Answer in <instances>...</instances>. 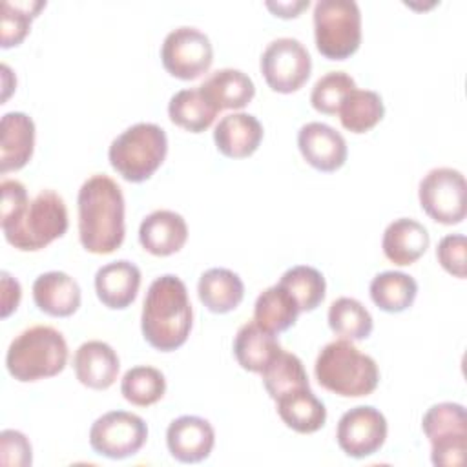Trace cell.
I'll return each mask as SVG.
<instances>
[{
    "mask_svg": "<svg viewBox=\"0 0 467 467\" xmlns=\"http://www.w3.org/2000/svg\"><path fill=\"white\" fill-rule=\"evenodd\" d=\"M0 171L22 170L33 157L35 122L22 111H9L0 120Z\"/></svg>",
    "mask_w": 467,
    "mask_h": 467,
    "instance_id": "cell-20",
    "label": "cell"
},
{
    "mask_svg": "<svg viewBox=\"0 0 467 467\" xmlns=\"http://www.w3.org/2000/svg\"><path fill=\"white\" fill-rule=\"evenodd\" d=\"M421 210L440 224H460L467 213V184L460 170L440 166L423 175L418 186Z\"/></svg>",
    "mask_w": 467,
    "mask_h": 467,
    "instance_id": "cell-9",
    "label": "cell"
},
{
    "mask_svg": "<svg viewBox=\"0 0 467 467\" xmlns=\"http://www.w3.org/2000/svg\"><path fill=\"white\" fill-rule=\"evenodd\" d=\"M67 208L53 190H40L11 219L0 221L5 241L20 252H38L67 232Z\"/></svg>",
    "mask_w": 467,
    "mask_h": 467,
    "instance_id": "cell-5",
    "label": "cell"
},
{
    "mask_svg": "<svg viewBox=\"0 0 467 467\" xmlns=\"http://www.w3.org/2000/svg\"><path fill=\"white\" fill-rule=\"evenodd\" d=\"M188 239L184 217L171 210H155L148 213L139 226V241L146 252L157 257L177 254Z\"/></svg>",
    "mask_w": 467,
    "mask_h": 467,
    "instance_id": "cell-17",
    "label": "cell"
},
{
    "mask_svg": "<svg viewBox=\"0 0 467 467\" xmlns=\"http://www.w3.org/2000/svg\"><path fill=\"white\" fill-rule=\"evenodd\" d=\"M42 7H46V2H4L0 46L7 49L22 44L31 29V20L38 15Z\"/></svg>",
    "mask_w": 467,
    "mask_h": 467,
    "instance_id": "cell-35",
    "label": "cell"
},
{
    "mask_svg": "<svg viewBox=\"0 0 467 467\" xmlns=\"http://www.w3.org/2000/svg\"><path fill=\"white\" fill-rule=\"evenodd\" d=\"M67 343L57 328L33 325L9 343L5 354L7 372L20 383L53 378L66 368Z\"/></svg>",
    "mask_w": 467,
    "mask_h": 467,
    "instance_id": "cell-4",
    "label": "cell"
},
{
    "mask_svg": "<svg viewBox=\"0 0 467 467\" xmlns=\"http://www.w3.org/2000/svg\"><path fill=\"white\" fill-rule=\"evenodd\" d=\"M140 288V270L126 259L111 261L95 274V292L99 301L111 310L128 308Z\"/></svg>",
    "mask_w": 467,
    "mask_h": 467,
    "instance_id": "cell-18",
    "label": "cell"
},
{
    "mask_svg": "<svg viewBox=\"0 0 467 467\" xmlns=\"http://www.w3.org/2000/svg\"><path fill=\"white\" fill-rule=\"evenodd\" d=\"M148 440L146 421L128 410H111L97 418L89 429L91 449L106 458L122 460L137 454Z\"/></svg>",
    "mask_w": 467,
    "mask_h": 467,
    "instance_id": "cell-11",
    "label": "cell"
},
{
    "mask_svg": "<svg viewBox=\"0 0 467 467\" xmlns=\"http://www.w3.org/2000/svg\"><path fill=\"white\" fill-rule=\"evenodd\" d=\"M22 299V286L20 283L9 274L2 272V317H9Z\"/></svg>",
    "mask_w": 467,
    "mask_h": 467,
    "instance_id": "cell-39",
    "label": "cell"
},
{
    "mask_svg": "<svg viewBox=\"0 0 467 467\" xmlns=\"http://www.w3.org/2000/svg\"><path fill=\"white\" fill-rule=\"evenodd\" d=\"M263 124L257 117L237 111L224 115L213 128V142L228 159H246L263 140Z\"/></svg>",
    "mask_w": 467,
    "mask_h": 467,
    "instance_id": "cell-19",
    "label": "cell"
},
{
    "mask_svg": "<svg viewBox=\"0 0 467 467\" xmlns=\"http://www.w3.org/2000/svg\"><path fill=\"white\" fill-rule=\"evenodd\" d=\"M310 5L308 0H301V2H266V7L275 15V16H281V18H296L299 16V13L303 9H306Z\"/></svg>",
    "mask_w": 467,
    "mask_h": 467,
    "instance_id": "cell-40",
    "label": "cell"
},
{
    "mask_svg": "<svg viewBox=\"0 0 467 467\" xmlns=\"http://www.w3.org/2000/svg\"><path fill=\"white\" fill-rule=\"evenodd\" d=\"M429 243V232L421 223L410 217H400L385 228L381 248L390 263L407 266L416 263L427 252Z\"/></svg>",
    "mask_w": 467,
    "mask_h": 467,
    "instance_id": "cell-22",
    "label": "cell"
},
{
    "mask_svg": "<svg viewBox=\"0 0 467 467\" xmlns=\"http://www.w3.org/2000/svg\"><path fill=\"white\" fill-rule=\"evenodd\" d=\"M166 445L177 462L199 463L210 456L215 445V431L208 420L184 414L168 425Z\"/></svg>",
    "mask_w": 467,
    "mask_h": 467,
    "instance_id": "cell-14",
    "label": "cell"
},
{
    "mask_svg": "<svg viewBox=\"0 0 467 467\" xmlns=\"http://www.w3.org/2000/svg\"><path fill=\"white\" fill-rule=\"evenodd\" d=\"M261 376L263 385L274 401L286 392L310 387L303 361L296 354L283 348L270 359V363L263 368Z\"/></svg>",
    "mask_w": 467,
    "mask_h": 467,
    "instance_id": "cell-31",
    "label": "cell"
},
{
    "mask_svg": "<svg viewBox=\"0 0 467 467\" xmlns=\"http://www.w3.org/2000/svg\"><path fill=\"white\" fill-rule=\"evenodd\" d=\"M385 115V106L379 93L372 89L354 88L341 102L337 117L341 126L350 133L370 131Z\"/></svg>",
    "mask_w": 467,
    "mask_h": 467,
    "instance_id": "cell-30",
    "label": "cell"
},
{
    "mask_svg": "<svg viewBox=\"0 0 467 467\" xmlns=\"http://www.w3.org/2000/svg\"><path fill=\"white\" fill-rule=\"evenodd\" d=\"M317 383L341 398H361L376 390L379 368L374 358L363 354L348 339L327 343L314 363Z\"/></svg>",
    "mask_w": 467,
    "mask_h": 467,
    "instance_id": "cell-3",
    "label": "cell"
},
{
    "mask_svg": "<svg viewBox=\"0 0 467 467\" xmlns=\"http://www.w3.org/2000/svg\"><path fill=\"white\" fill-rule=\"evenodd\" d=\"M197 294L210 312L228 314L241 305L244 285L243 279L228 268H210L201 275Z\"/></svg>",
    "mask_w": 467,
    "mask_h": 467,
    "instance_id": "cell-25",
    "label": "cell"
},
{
    "mask_svg": "<svg viewBox=\"0 0 467 467\" xmlns=\"http://www.w3.org/2000/svg\"><path fill=\"white\" fill-rule=\"evenodd\" d=\"M314 38L328 60L352 57L361 44V11L354 0H319L314 5Z\"/></svg>",
    "mask_w": 467,
    "mask_h": 467,
    "instance_id": "cell-7",
    "label": "cell"
},
{
    "mask_svg": "<svg viewBox=\"0 0 467 467\" xmlns=\"http://www.w3.org/2000/svg\"><path fill=\"white\" fill-rule=\"evenodd\" d=\"M193 308L181 277L164 274L151 281L140 314L144 339L161 352L182 347L192 332Z\"/></svg>",
    "mask_w": 467,
    "mask_h": 467,
    "instance_id": "cell-2",
    "label": "cell"
},
{
    "mask_svg": "<svg viewBox=\"0 0 467 467\" xmlns=\"http://www.w3.org/2000/svg\"><path fill=\"white\" fill-rule=\"evenodd\" d=\"M328 327L341 339H367L374 328L370 312L354 297H337L328 308Z\"/></svg>",
    "mask_w": 467,
    "mask_h": 467,
    "instance_id": "cell-32",
    "label": "cell"
},
{
    "mask_svg": "<svg viewBox=\"0 0 467 467\" xmlns=\"http://www.w3.org/2000/svg\"><path fill=\"white\" fill-rule=\"evenodd\" d=\"M199 89L208 97V100L221 109H243L248 106L255 95V86L252 78L234 67H223L210 73Z\"/></svg>",
    "mask_w": 467,
    "mask_h": 467,
    "instance_id": "cell-23",
    "label": "cell"
},
{
    "mask_svg": "<svg viewBox=\"0 0 467 467\" xmlns=\"http://www.w3.org/2000/svg\"><path fill=\"white\" fill-rule=\"evenodd\" d=\"M78 239L86 252L106 255L120 248L126 234L124 195L104 173L86 179L78 190Z\"/></svg>",
    "mask_w": 467,
    "mask_h": 467,
    "instance_id": "cell-1",
    "label": "cell"
},
{
    "mask_svg": "<svg viewBox=\"0 0 467 467\" xmlns=\"http://www.w3.org/2000/svg\"><path fill=\"white\" fill-rule=\"evenodd\" d=\"M124 400L135 407H150L166 392L164 374L150 365H137L126 370L120 381Z\"/></svg>",
    "mask_w": 467,
    "mask_h": 467,
    "instance_id": "cell-34",
    "label": "cell"
},
{
    "mask_svg": "<svg viewBox=\"0 0 467 467\" xmlns=\"http://www.w3.org/2000/svg\"><path fill=\"white\" fill-rule=\"evenodd\" d=\"M33 462V449L26 434L5 429L0 432V463L4 467H29Z\"/></svg>",
    "mask_w": 467,
    "mask_h": 467,
    "instance_id": "cell-38",
    "label": "cell"
},
{
    "mask_svg": "<svg viewBox=\"0 0 467 467\" xmlns=\"http://www.w3.org/2000/svg\"><path fill=\"white\" fill-rule=\"evenodd\" d=\"M77 379L93 390L109 389L119 376L120 361L111 345L100 339L82 343L73 356Z\"/></svg>",
    "mask_w": 467,
    "mask_h": 467,
    "instance_id": "cell-16",
    "label": "cell"
},
{
    "mask_svg": "<svg viewBox=\"0 0 467 467\" xmlns=\"http://www.w3.org/2000/svg\"><path fill=\"white\" fill-rule=\"evenodd\" d=\"M259 66L268 88L288 95L303 88L308 80L312 58L297 38L281 36L265 47Z\"/></svg>",
    "mask_w": 467,
    "mask_h": 467,
    "instance_id": "cell-10",
    "label": "cell"
},
{
    "mask_svg": "<svg viewBox=\"0 0 467 467\" xmlns=\"http://www.w3.org/2000/svg\"><path fill=\"white\" fill-rule=\"evenodd\" d=\"M421 429L431 441V460L436 467H458L467 452V412L452 401L427 409Z\"/></svg>",
    "mask_w": 467,
    "mask_h": 467,
    "instance_id": "cell-8",
    "label": "cell"
},
{
    "mask_svg": "<svg viewBox=\"0 0 467 467\" xmlns=\"http://www.w3.org/2000/svg\"><path fill=\"white\" fill-rule=\"evenodd\" d=\"M277 414L283 423L299 432L312 434L323 429L327 421V409L321 400L310 390V387L296 389L275 400Z\"/></svg>",
    "mask_w": 467,
    "mask_h": 467,
    "instance_id": "cell-24",
    "label": "cell"
},
{
    "mask_svg": "<svg viewBox=\"0 0 467 467\" xmlns=\"http://www.w3.org/2000/svg\"><path fill=\"white\" fill-rule=\"evenodd\" d=\"M372 303L389 314H400L412 306L416 294H418V283L412 275L398 270H385L370 281L368 286Z\"/></svg>",
    "mask_w": 467,
    "mask_h": 467,
    "instance_id": "cell-29",
    "label": "cell"
},
{
    "mask_svg": "<svg viewBox=\"0 0 467 467\" xmlns=\"http://www.w3.org/2000/svg\"><path fill=\"white\" fill-rule=\"evenodd\" d=\"M80 286L66 272L40 274L33 283V301L40 312L53 317L73 316L80 306Z\"/></svg>",
    "mask_w": 467,
    "mask_h": 467,
    "instance_id": "cell-21",
    "label": "cell"
},
{
    "mask_svg": "<svg viewBox=\"0 0 467 467\" xmlns=\"http://www.w3.org/2000/svg\"><path fill=\"white\" fill-rule=\"evenodd\" d=\"M297 148L312 168L325 173L339 170L348 155L343 135L325 122L301 126L297 131Z\"/></svg>",
    "mask_w": 467,
    "mask_h": 467,
    "instance_id": "cell-15",
    "label": "cell"
},
{
    "mask_svg": "<svg viewBox=\"0 0 467 467\" xmlns=\"http://www.w3.org/2000/svg\"><path fill=\"white\" fill-rule=\"evenodd\" d=\"M387 431V420L379 409L358 405L339 418L336 440L347 456L367 458L383 447Z\"/></svg>",
    "mask_w": 467,
    "mask_h": 467,
    "instance_id": "cell-13",
    "label": "cell"
},
{
    "mask_svg": "<svg viewBox=\"0 0 467 467\" xmlns=\"http://www.w3.org/2000/svg\"><path fill=\"white\" fill-rule=\"evenodd\" d=\"M279 285L290 292L301 312L316 310L323 303L327 292L323 274L308 265H297L288 268L281 275Z\"/></svg>",
    "mask_w": 467,
    "mask_h": 467,
    "instance_id": "cell-33",
    "label": "cell"
},
{
    "mask_svg": "<svg viewBox=\"0 0 467 467\" xmlns=\"http://www.w3.org/2000/svg\"><path fill=\"white\" fill-rule=\"evenodd\" d=\"M465 250H467V239L462 234H449L440 239L436 248V257L441 268L458 277L465 279Z\"/></svg>",
    "mask_w": 467,
    "mask_h": 467,
    "instance_id": "cell-37",
    "label": "cell"
},
{
    "mask_svg": "<svg viewBox=\"0 0 467 467\" xmlns=\"http://www.w3.org/2000/svg\"><path fill=\"white\" fill-rule=\"evenodd\" d=\"M217 113L219 109L208 100L199 86L177 91L168 102L170 120L190 133H201L208 130L213 124Z\"/></svg>",
    "mask_w": 467,
    "mask_h": 467,
    "instance_id": "cell-28",
    "label": "cell"
},
{
    "mask_svg": "<svg viewBox=\"0 0 467 467\" xmlns=\"http://www.w3.org/2000/svg\"><path fill=\"white\" fill-rule=\"evenodd\" d=\"M358 88L354 78L345 71H328L312 88L310 104L316 111L325 115H337L343 99Z\"/></svg>",
    "mask_w": 467,
    "mask_h": 467,
    "instance_id": "cell-36",
    "label": "cell"
},
{
    "mask_svg": "<svg viewBox=\"0 0 467 467\" xmlns=\"http://www.w3.org/2000/svg\"><path fill=\"white\" fill-rule=\"evenodd\" d=\"M166 153V131L153 122H137L111 140L108 159L124 181L144 182L161 168Z\"/></svg>",
    "mask_w": 467,
    "mask_h": 467,
    "instance_id": "cell-6",
    "label": "cell"
},
{
    "mask_svg": "<svg viewBox=\"0 0 467 467\" xmlns=\"http://www.w3.org/2000/svg\"><path fill=\"white\" fill-rule=\"evenodd\" d=\"M281 350L275 334L261 328L254 319L244 323L234 339V356L248 372H263L270 359Z\"/></svg>",
    "mask_w": 467,
    "mask_h": 467,
    "instance_id": "cell-26",
    "label": "cell"
},
{
    "mask_svg": "<svg viewBox=\"0 0 467 467\" xmlns=\"http://www.w3.org/2000/svg\"><path fill=\"white\" fill-rule=\"evenodd\" d=\"M299 306L279 283L263 290L254 305V321L270 334L288 330L299 316Z\"/></svg>",
    "mask_w": 467,
    "mask_h": 467,
    "instance_id": "cell-27",
    "label": "cell"
},
{
    "mask_svg": "<svg viewBox=\"0 0 467 467\" xmlns=\"http://www.w3.org/2000/svg\"><path fill=\"white\" fill-rule=\"evenodd\" d=\"M164 69L181 80H195L206 73L213 62L210 38L197 27L181 26L171 29L161 46Z\"/></svg>",
    "mask_w": 467,
    "mask_h": 467,
    "instance_id": "cell-12",
    "label": "cell"
}]
</instances>
